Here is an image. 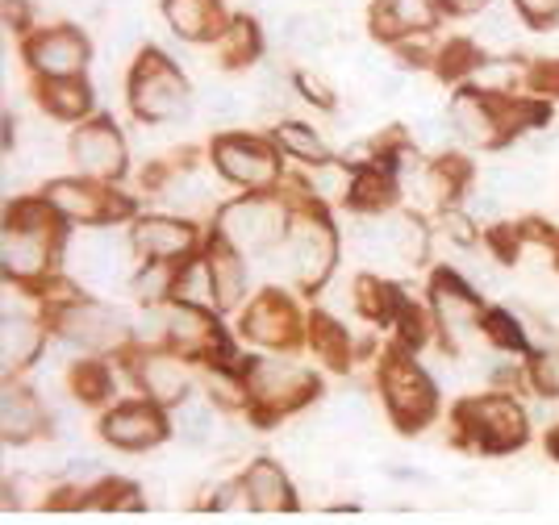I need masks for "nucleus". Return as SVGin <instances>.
<instances>
[{
    "instance_id": "393cba45",
    "label": "nucleus",
    "mask_w": 559,
    "mask_h": 525,
    "mask_svg": "<svg viewBox=\"0 0 559 525\" xmlns=\"http://www.w3.org/2000/svg\"><path fill=\"white\" fill-rule=\"evenodd\" d=\"M531 375H535V389L538 392H547V396H559V355H556V350L538 355L535 367H531Z\"/></svg>"
},
{
    "instance_id": "5701e85b",
    "label": "nucleus",
    "mask_w": 559,
    "mask_h": 525,
    "mask_svg": "<svg viewBox=\"0 0 559 525\" xmlns=\"http://www.w3.org/2000/svg\"><path fill=\"white\" fill-rule=\"evenodd\" d=\"M0 417H4V430H9V438H22L25 430L34 426V417H38V405H34V396H22V392H4Z\"/></svg>"
},
{
    "instance_id": "0eeeda50",
    "label": "nucleus",
    "mask_w": 559,
    "mask_h": 525,
    "mask_svg": "<svg viewBox=\"0 0 559 525\" xmlns=\"http://www.w3.org/2000/svg\"><path fill=\"white\" fill-rule=\"evenodd\" d=\"M439 22V0H376L372 29L380 38H401V34H421Z\"/></svg>"
},
{
    "instance_id": "412c9836",
    "label": "nucleus",
    "mask_w": 559,
    "mask_h": 525,
    "mask_svg": "<svg viewBox=\"0 0 559 525\" xmlns=\"http://www.w3.org/2000/svg\"><path fill=\"white\" fill-rule=\"evenodd\" d=\"M43 100H47V109L55 117H80L93 105V92L84 88L80 80H47Z\"/></svg>"
},
{
    "instance_id": "7c9ffc66",
    "label": "nucleus",
    "mask_w": 559,
    "mask_h": 525,
    "mask_svg": "<svg viewBox=\"0 0 559 525\" xmlns=\"http://www.w3.org/2000/svg\"><path fill=\"white\" fill-rule=\"evenodd\" d=\"M556 455H559V434H556Z\"/></svg>"
},
{
    "instance_id": "c85d7f7f",
    "label": "nucleus",
    "mask_w": 559,
    "mask_h": 525,
    "mask_svg": "<svg viewBox=\"0 0 559 525\" xmlns=\"http://www.w3.org/2000/svg\"><path fill=\"white\" fill-rule=\"evenodd\" d=\"M29 13H34V4H25V0H4V17H9L13 29H22Z\"/></svg>"
},
{
    "instance_id": "cd10ccee",
    "label": "nucleus",
    "mask_w": 559,
    "mask_h": 525,
    "mask_svg": "<svg viewBox=\"0 0 559 525\" xmlns=\"http://www.w3.org/2000/svg\"><path fill=\"white\" fill-rule=\"evenodd\" d=\"M297 88H301L305 96L313 100V105H334V96H330V88L322 84V80H318V75H313V71H301V75H297Z\"/></svg>"
},
{
    "instance_id": "bb28decb",
    "label": "nucleus",
    "mask_w": 559,
    "mask_h": 525,
    "mask_svg": "<svg viewBox=\"0 0 559 525\" xmlns=\"http://www.w3.org/2000/svg\"><path fill=\"white\" fill-rule=\"evenodd\" d=\"M489 334H492V343L510 346V350H522V346H526V338H522V330L513 325L510 313H492V318H489Z\"/></svg>"
},
{
    "instance_id": "dca6fc26",
    "label": "nucleus",
    "mask_w": 559,
    "mask_h": 525,
    "mask_svg": "<svg viewBox=\"0 0 559 525\" xmlns=\"http://www.w3.org/2000/svg\"><path fill=\"white\" fill-rule=\"evenodd\" d=\"M435 318H439V325H443L451 338H460L464 330H472V321H476V297L467 293L460 279L443 275L439 288H435Z\"/></svg>"
},
{
    "instance_id": "39448f33",
    "label": "nucleus",
    "mask_w": 559,
    "mask_h": 525,
    "mask_svg": "<svg viewBox=\"0 0 559 525\" xmlns=\"http://www.w3.org/2000/svg\"><path fill=\"white\" fill-rule=\"evenodd\" d=\"M71 155L80 163V171H88L96 180H114L126 171V142L114 130V121H93L71 138Z\"/></svg>"
},
{
    "instance_id": "f03ea898",
    "label": "nucleus",
    "mask_w": 559,
    "mask_h": 525,
    "mask_svg": "<svg viewBox=\"0 0 559 525\" xmlns=\"http://www.w3.org/2000/svg\"><path fill=\"white\" fill-rule=\"evenodd\" d=\"M25 59L47 80H80V71L88 68V43L75 25H50L25 43Z\"/></svg>"
},
{
    "instance_id": "f3484780",
    "label": "nucleus",
    "mask_w": 559,
    "mask_h": 525,
    "mask_svg": "<svg viewBox=\"0 0 559 525\" xmlns=\"http://www.w3.org/2000/svg\"><path fill=\"white\" fill-rule=\"evenodd\" d=\"M105 434L114 438V442H121V446H146V442H155V438L164 434V426H159V417L151 409L126 405V409H117L105 421Z\"/></svg>"
},
{
    "instance_id": "20e7f679",
    "label": "nucleus",
    "mask_w": 559,
    "mask_h": 525,
    "mask_svg": "<svg viewBox=\"0 0 559 525\" xmlns=\"http://www.w3.org/2000/svg\"><path fill=\"white\" fill-rule=\"evenodd\" d=\"M334 267V238L322 222H297L288 234V272L301 288H318Z\"/></svg>"
},
{
    "instance_id": "423d86ee",
    "label": "nucleus",
    "mask_w": 559,
    "mask_h": 525,
    "mask_svg": "<svg viewBox=\"0 0 559 525\" xmlns=\"http://www.w3.org/2000/svg\"><path fill=\"white\" fill-rule=\"evenodd\" d=\"M213 155H217L222 176L234 183H242V188H267L272 176H276L272 151H267L263 142H255V138H222Z\"/></svg>"
},
{
    "instance_id": "c756f323",
    "label": "nucleus",
    "mask_w": 559,
    "mask_h": 525,
    "mask_svg": "<svg viewBox=\"0 0 559 525\" xmlns=\"http://www.w3.org/2000/svg\"><path fill=\"white\" fill-rule=\"evenodd\" d=\"M443 4L451 9V13H480L489 0H443Z\"/></svg>"
},
{
    "instance_id": "f257e3e1",
    "label": "nucleus",
    "mask_w": 559,
    "mask_h": 525,
    "mask_svg": "<svg viewBox=\"0 0 559 525\" xmlns=\"http://www.w3.org/2000/svg\"><path fill=\"white\" fill-rule=\"evenodd\" d=\"M130 105L146 121H171L188 109V88L180 71L159 55H146L130 80Z\"/></svg>"
},
{
    "instance_id": "ddd939ff",
    "label": "nucleus",
    "mask_w": 559,
    "mask_h": 525,
    "mask_svg": "<svg viewBox=\"0 0 559 525\" xmlns=\"http://www.w3.org/2000/svg\"><path fill=\"white\" fill-rule=\"evenodd\" d=\"M59 330L80 346H109L117 338V318L100 305H68L59 313Z\"/></svg>"
},
{
    "instance_id": "2eb2a0df",
    "label": "nucleus",
    "mask_w": 559,
    "mask_h": 525,
    "mask_svg": "<svg viewBox=\"0 0 559 525\" xmlns=\"http://www.w3.org/2000/svg\"><path fill=\"white\" fill-rule=\"evenodd\" d=\"M305 384H309V380H305L301 367L280 363V359H259V363L251 367V389H255L259 396H267L272 405H288V401H297V392H301Z\"/></svg>"
},
{
    "instance_id": "aec40b11",
    "label": "nucleus",
    "mask_w": 559,
    "mask_h": 525,
    "mask_svg": "<svg viewBox=\"0 0 559 525\" xmlns=\"http://www.w3.org/2000/svg\"><path fill=\"white\" fill-rule=\"evenodd\" d=\"M276 142L288 151V155L313 163V167H322V163H326V142L313 134L309 126H301V121H284V126L276 130Z\"/></svg>"
},
{
    "instance_id": "a878e982",
    "label": "nucleus",
    "mask_w": 559,
    "mask_h": 525,
    "mask_svg": "<svg viewBox=\"0 0 559 525\" xmlns=\"http://www.w3.org/2000/svg\"><path fill=\"white\" fill-rule=\"evenodd\" d=\"M513 4H518V13L531 25H538V29H547V25L559 22V0H513Z\"/></svg>"
},
{
    "instance_id": "f8f14e48",
    "label": "nucleus",
    "mask_w": 559,
    "mask_h": 525,
    "mask_svg": "<svg viewBox=\"0 0 559 525\" xmlns=\"http://www.w3.org/2000/svg\"><path fill=\"white\" fill-rule=\"evenodd\" d=\"M50 259V247L47 238H43V229L38 226H22L17 217L9 222V229H4V267H9V275H38L43 267H47Z\"/></svg>"
},
{
    "instance_id": "6e6552de",
    "label": "nucleus",
    "mask_w": 559,
    "mask_h": 525,
    "mask_svg": "<svg viewBox=\"0 0 559 525\" xmlns=\"http://www.w3.org/2000/svg\"><path fill=\"white\" fill-rule=\"evenodd\" d=\"M384 389H389V401H393L396 417H405V421H421L426 413L435 409V392L426 384V375H421L414 363H389L384 371Z\"/></svg>"
},
{
    "instance_id": "9d476101",
    "label": "nucleus",
    "mask_w": 559,
    "mask_h": 525,
    "mask_svg": "<svg viewBox=\"0 0 559 525\" xmlns=\"http://www.w3.org/2000/svg\"><path fill=\"white\" fill-rule=\"evenodd\" d=\"M164 17L171 25V34L185 43H205V38H217L226 29L217 0H164Z\"/></svg>"
},
{
    "instance_id": "6ab92c4d",
    "label": "nucleus",
    "mask_w": 559,
    "mask_h": 525,
    "mask_svg": "<svg viewBox=\"0 0 559 525\" xmlns=\"http://www.w3.org/2000/svg\"><path fill=\"white\" fill-rule=\"evenodd\" d=\"M259 46H263V34H259V25L251 17L226 22V29H222V50H226L230 63H251L259 55Z\"/></svg>"
},
{
    "instance_id": "b1692460",
    "label": "nucleus",
    "mask_w": 559,
    "mask_h": 525,
    "mask_svg": "<svg viewBox=\"0 0 559 525\" xmlns=\"http://www.w3.org/2000/svg\"><path fill=\"white\" fill-rule=\"evenodd\" d=\"M309 188H318L322 196H347L350 188H355V176H350L343 163H322L318 171H313V180H309Z\"/></svg>"
},
{
    "instance_id": "4be33fe9",
    "label": "nucleus",
    "mask_w": 559,
    "mask_h": 525,
    "mask_svg": "<svg viewBox=\"0 0 559 525\" xmlns=\"http://www.w3.org/2000/svg\"><path fill=\"white\" fill-rule=\"evenodd\" d=\"M4 363L9 367H22L34 359V350H38V325L34 321H22V318H9L4 321Z\"/></svg>"
},
{
    "instance_id": "9b49d317",
    "label": "nucleus",
    "mask_w": 559,
    "mask_h": 525,
    "mask_svg": "<svg viewBox=\"0 0 559 525\" xmlns=\"http://www.w3.org/2000/svg\"><path fill=\"white\" fill-rule=\"evenodd\" d=\"M188 380H192V371L180 359H171V355H146L139 363L142 392L155 396L159 405H185Z\"/></svg>"
},
{
    "instance_id": "1a4fd4ad",
    "label": "nucleus",
    "mask_w": 559,
    "mask_h": 525,
    "mask_svg": "<svg viewBox=\"0 0 559 525\" xmlns=\"http://www.w3.org/2000/svg\"><path fill=\"white\" fill-rule=\"evenodd\" d=\"M134 251H142L151 263H167V259H180V254L192 251L197 234L185 226V222H167V217H151V222H139L134 226Z\"/></svg>"
},
{
    "instance_id": "a211bd4d",
    "label": "nucleus",
    "mask_w": 559,
    "mask_h": 525,
    "mask_svg": "<svg viewBox=\"0 0 559 525\" xmlns=\"http://www.w3.org/2000/svg\"><path fill=\"white\" fill-rule=\"evenodd\" d=\"M210 275H213V300L222 309H230L242 300V288H247V275H242V263L234 259L230 251H217L210 259Z\"/></svg>"
},
{
    "instance_id": "7ed1b4c3",
    "label": "nucleus",
    "mask_w": 559,
    "mask_h": 525,
    "mask_svg": "<svg viewBox=\"0 0 559 525\" xmlns=\"http://www.w3.org/2000/svg\"><path fill=\"white\" fill-rule=\"evenodd\" d=\"M222 238L234 251H263L284 238V208L276 201H238L222 213Z\"/></svg>"
},
{
    "instance_id": "4468645a",
    "label": "nucleus",
    "mask_w": 559,
    "mask_h": 525,
    "mask_svg": "<svg viewBox=\"0 0 559 525\" xmlns=\"http://www.w3.org/2000/svg\"><path fill=\"white\" fill-rule=\"evenodd\" d=\"M47 205L55 208V217H63V222H100V217H105V192H96L88 183L59 180V183H50Z\"/></svg>"
}]
</instances>
